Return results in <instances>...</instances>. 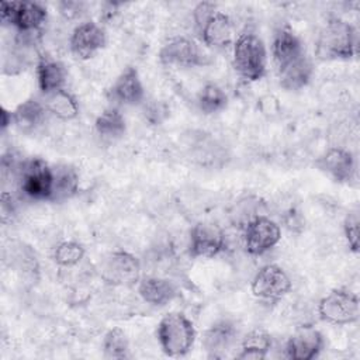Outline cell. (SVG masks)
I'll use <instances>...</instances> for the list:
<instances>
[{
  "instance_id": "cell-29",
  "label": "cell",
  "mask_w": 360,
  "mask_h": 360,
  "mask_svg": "<svg viewBox=\"0 0 360 360\" xmlns=\"http://www.w3.org/2000/svg\"><path fill=\"white\" fill-rule=\"evenodd\" d=\"M84 257V248L79 242L65 240L53 250V260L62 267L76 266Z\"/></svg>"
},
{
  "instance_id": "cell-5",
  "label": "cell",
  "mask_w": 360,
  "mask_h": 360,
  "mask_svg": "<svg viewBox=\"0 0 360 360\" xmlns=\"http://www.w3.org/2000/svg\"><path fill=\"white\" fill-rule=\"evenodd\" d=\"M159 60L167 66L195 68L208 65L210 56L198 42L188 37L170 38L159 51Z\"/></svg>"
},
{
  "instance_id": "cell-3",
  "label": "cell",
  "mask_w": 360,
  "mask_h": 360,
  "mask_svg": "<svg viewBox=\"0 0 360 360\" xmlns=\"http://www.w3.org/2000/svg\"><path fill=\"white\" fill-rule=\"evenodd\" d=\"M357 51V32L346 21L333 18L326 22L318 38V53L326 59H349Z\"/></svg>"
},
{
  "instance_id": "cell-31",
  "label": "cell",
  "mask_w": 360,
  "mask_h": 360,
  "mask_svg": "<svg viewBox=\"0 0 360 360\" xmlns=\"http://www.w3.org/2000/svg\"><path fill=\"white\" fill-rule=\"evenodd\" d=\"M217 11V7L214 3L210 1H201L195 6L194 11H193V18H194V24L197 27V30Z\"/></svg>"
},
{
  "instance_id": "cell-4",
  "label": "cell",
  "mask_w": 360,
  "mask_h": 360,
  "mask_svg": "<svg viewBox=\"0 0 360 360\" xmlns=\"http://www.w3.org/2000/svg\"><path fill=\"white\" fill-rule=\"evenodd\" d=\"M318 314L319 318L328 323H353L360 315L359 297L347 290H332L319 301Z\"/></svg>"
},
{
  "instance_id": "cell-28",
  "label": "cell",
  "mask_w": 360,
  "mask_h": 360,
  "mask_svg": "<svg viewBox=\"0 0 360 360\" xmlns=\"http://www.w3.org/2000/svg\"><path fill=\"white\" fill-rule=\"evenodd\" d=\"M103 353L105 359L122 360L129 357V342L121 328L110 329L103 340Z\"/></svg>"
},
{
  "instance_id": "cell-24",
  "label": "cell",
  "mask_w": 360,
  "mask_h": 360,
  "mask_svg": "<svg viewBox=\"0 0 360 360\" xmlns=\"http://www.w3.org/2000/svg\"><path fill=\"white\" fill-rule=\"evenodd\" d=\"M273 345L271 336L263 329L250 330L240 342V352L238 359L243 360H263L267 357Z\"/></svg>"
},
{
  "instance_id": "cell-12",
  "label": "cell",
  "mask_w": 360,
  "mask_h": 360,
  "mask_svg": "<svg viewBox=\"0 0 360 360\" xmlns=\"http://www.w3.org/2000/svg\"><path fill=\"white\" fill-rule=\"evenodd\" d=\"M107 44V35L101 25L86 21L77 25L69 39L70 51L79 59H90Z\"/></svg>"
},
{
  "instance_id": "cell-25",
  "label": "cell",
  "mask_w": 360,
  "mask_h": 360,
  "mask_svg": "<svg viewBox=\"0 0 360 360\" xmlns=\"http://www.w3.org/2000/svg\"><path fill=\"white\" fill-rule=\"evenodd\" d=\"M53 184L51 201H63L73 197L79 188V176L69 165H58L52 167Z\"/></svg>"
},
{
  "instance_id": "cell-8",
  "label": "cell",
  "mask_w": 360,
  "mask_h": 360,
  "mask_svg": "<svg viewBox=\"0 0 360 360\" xmlns=\"http://www.w3.org/2000/svg\"><path fill=\"white\" fill-rule=\"evenodd\" d=\"M281 239V229L267 217H255L243 229V245L249 255L260 256L273 249Z\"/></svg>"
},
{
  "instance_id": "cell-23",
  "label": "cell",
  "mask_w": 360,
  "mask_h": 360,
  "mask_svg": "<svg viewBox=\"0 0 360 360\" xmlns=\"http://www.w3.org/2000/svg\"><path fill=\"white\" fill-rule=\"evenodd\" d=\"M46 112L48 111L42 101L28 98L13 111V124L22 131H32L44 122Z\"/></svg>"
},
{
  "instance_id": "cell-15",
  "label": "cell",
  "mask_w": 360,
  "mask_h": 360,
  "mask_svg": "<svg viewBox=\"0 0 360 360\" xmlns=\"http://www.w3.org/2000/svg\"><path fill=\"white\" fill-rule=\"evenodd\" d=\"M271 55L276 70L280 72L307 56V52L301 39L290 28H280L273 37Z\"/></svg>"
},
{
  "instance_id": "cell-22",
  "label": "cell",
  "mask_w": 360,
  "mask_h": 360,
  "mask_svg": "<svg viewBox=\"0 0 360 360\" xmlns=\"http://www.w3.org/2000/svg\"><path fill=\"white\" fill-rule=\"evenodd\" d=\"M44 104L48 112L62 121H70L79 114V104L76 97L65 89L45 94Z\"/></svg>"
},
{
  "instance_id": "cell-27",
  "label": "cell",
  "mask_w": 360,
  "mask_h": 360,
  "mask_svg": "<svg viewBox=\"0 0 360 360\" xmlns=\"http://www.w3.org/2000/svg\"><path fill=\"white\" fill-rule=\"evenodd\" d=\"M198 108L204 114H215L228 104V96L222 87L215 83H207L197 96Z\"/></svg>"
},
{
  "instance_id": "cell-14",
  "label": "cell",
  "mask_w": 360,
  "mask_h": 360,
  "mask_svg": "<svg viewBox=\"0 0 360 360\" xmlns=\"http://www.w3.org/2000/svg\"><path fill=\"white\" fill-rule=\"evenodd\" d=\"M139 271V260L124 250L112 252L103 264V277L105 281L118 285H131L136 283Z\"/></svg>"
},
{
  "instance_id": "cell-7",
  "label": "cell",
  "mask_w": 360,
  "mask_h": 360,
  "mask_svg": "<svg viewBox=\"0 0 360 360\" xmlns=\"http://www.w3.org/2000/svg\"><path fill=\"white\" fill-rule=\"evenodd\" d=\"M1 21L20 32H35L46 20V7L38 1H1Z\"/></svg>"
},
{
  "instance_id": "cell-9",
  "label": "cell",
  "mask_w": 360,
  "mask_h": 360,
  "mask_svg": "<svg viewBox=\"0 0 360 360\" xmlns=\"http://www.w3.org/2000/svg\"><path fill=\"white\" fill-rule=\"evenodd\" d=\"M250 290L259 300L278 301L291 290V280L283 267L270 263L255 274Z\"/></svg>"
},
{
  "instance_id": "cell-10",
  "label": "cell",
  "mask_w": 360,
  "mask_h": 360,
  "mask_svg": "<svg viewBox=\"0 0 360 360\" xmlns=\"http://www.w3.org/2000/svg\"><path fill=\"white\" fill-rule=\"evenodd\" d=\"M325 345L322 333L311 326L297 328L285 343V357L291 360H312L319 356Z\"/></svg>"
},
{
  "instance_id": "cell-1",
  "label": "cell",
  "mask_w": 360,
  "mask_h": 360,
  "mask_svg": "<svg viewBox=\"0 0 360 360\" xmlns=\"http://www.w3.org/2000/svg\"><path fill=\"white\" fill-rule=\"evenodd\" d=\"M232 65L236 73L249 82L260 80L267 70V49L255 32H242L233 42Z\"/></svg>"
},
{
  "instance_id": "cell-6",
  "label": "cell",
  "mask_w": 360,
  "mask_h": 360,
  "mask_svg": "<svg viewBox=\"0 0 360 360\" xmlns=\"http://www.w3.org/2000/svg\"><path fill=\"white\" fill-rule=\"evenodd\" d=\"M53 170L42 159L35 158L22 163L20 170V188L32 200L51 201Z\"/></svg>"
},
{
  "instance_id": "cell-13",
  "label": "cell",
  "mask_w": 360,
  "mask_h": 360,
  "mask_svg": "<svg viewBox=\"0 0 360 360\" xmlns=\"http://www.w3.org/2000/svg\"><path fill=\"white\" fill-rule=\"evenodd\" d=\"M111 103L118 105H136L145 97V89L139 72L134 66L125 68L107 91Z\"/></svg>"
},
{
  "instance_id": "cell-2",
  "label": "cell",
  "mask_w": 360,
  "mask_h": 360,
  "mask_svg": "<svg viewBox=\"0 0 360 360\" xmlns=\"http://www.w3.org/2000/svg\"><path fill=\"white\" fill-rule=\"evenodd\" d=\"M156 336L166 356L181 357L191 350L197 332L193 322L184 314L169 312L160 319Z\"/></svg>"
},
{
  "instance_id": "cell-19",
  "label": "cell",
  "mask_w": 360,
  "mask_h": 360,
  "mask_svg": "<svg viewBox=\"0 0 360 360\" xmlns=\"http://www.w3.org/2000/svg\"><path fill=\"white\" fill-rule=\"evenodd\" d=\"M66 77V69L59 60L52 59L49 56L39 58L37 63V82L44 96L65 89Z\"/></svg>"
},
{
  "instance_id": "cell-17",
  "label": "cell",
  "mask_w": 360,
  "mask_h": 360,
  "mask_svg": "<svg viewBox=\"0 0 360 360\" xmlns=\"http://www.w3.org/2000/svg\"><path fill=\"white\" fill-rule=\"evenodd\" d=\"M197 31L201 41L211 48L224 49L232 44V22L222 11H215Z\"/></svg>"
},
{
  "instance_id": "cell-32",
  "label": "cell",
  "mask_w": 360,
  "mask_h": 360,
  "mask_svg": "<svg viewBox=\"0 0 360 360\" xmlns=\"http://www.w3.org/2000/svg\"><path fill=\"white\" fill-rule=\"evenodd\" d=\"M11 122H13V112H10V111H7L6 108L1 107V127H3V129L7 128V125L11 124Z\"/></svg>"
},
{
  "instance_id": "cell-30",
  "label": "cell",
  "mask_w": 360,
  "mask_h": 360,
  "mask_svg": "<svg viewBox=\"0 0 360 360\" xmlns=\"http://www.w3.org/2000/svg\"><path fill=\"white\" fill-rule=\"evenodd\" d=\"M343 232H345V238L349 243L350 250H353L354 253L359 252V215H357V212L347 214V217L345 218V222H343Z\"/></svg>"
},
{
  "instance_id": "cell-11",
  "label": "cell",
  "mask_w": 360,
  "mask_h": 360,
  "mask_svg": "<svg viewBox=\"0 0 360 360\" xmlns=\"http://www.w3.org/2000/svg\"><path fill=\"white\" fill-rule=\"evenodd\" d=\"M225 249L222 231L207 222H198L190 229L188 252L193 257H214Z\"/></svg>"
},
{
  "instance_id": "cell-20",
  "label": "cell",
  "mask_w": 360,
  "mask_h": 360,
  "mask_svg": "<svg viewBox=\"0 0 360 360\" xmlns=\"http://www.w3.org/2000/svg\"><path fill=\"white\" fill-rule=\"evenodd\" d=\"M138 292L145 302L156 307H163L176 298L177 288L170 280L152 276L145 277L139 281Z\"/></svg>"
},
{
  "instance_id": "cell-18",
  "label": "cell",
  "mask_w": 360,
  "mask_h": 360,
  "mask_svg": "<svg viewBox=\"0 0 360 360\" xmlns=\"http://www.w3.org/2000/svg\"><path fill=\"white\" fill-rule=\"evenodd\" d=\"M236 336L238 330L232 322L219 321L205 332L202 343L210 357L222 359L235 345Z\"/></svg>"
},
{
  "instance_id": "cell-16",
  "label": "cell",
  "mask_w": 360,
  "mask_h": 360,
  "mask_svg": "<svg viewBox=\"0 0 360 360\" xmlns=\"http://www.w3.org/2000/svg\"><path fill=\"white\" fill-rule=\"evenodd\" d=\"M316 167L338 183H347L356 173V160L352 152L343 148H329L318 160Z\"/></svg>"
},
{
  "instance_id": "cell-21",
  "label": "cell",
  "mask_w": 360,
  "mask_h": 360,
  "mask_svg": "<svg viewBox=\"0 0 360 360\" xmlns=\"http://www.w3.org/2000/svg\"><path fill=\"white\" fill-rule=\"evenodd\" d=\"M314 66L311 59L304 56L302 59L297 60L291 66L277 72L280 86L285 90H300L304 86H307L312 77Z\"/></svg>"
},
{
  "instance_id": "cell-26",
  "label": "cell",
  "mask_w": 360,
  "mask_h": 360,
  "mask_svg": "<svg viewBox=\"0 0 360 360\" xmlns=\"http://www.w3.org/2000/svg\"><path fill=\"white\" fill-rule=\"evenodd\" d=\"M97 134L104 139H118L127 131V122L122 112L115 108L110 107L104 110L94 122Z\"/></svg>"
}]
</instances>
